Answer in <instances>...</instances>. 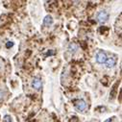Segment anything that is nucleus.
<instances>
[{"label": "nucleus", "instance_id": "f257e3e1", "mask_svg": "<svg viewBox=\"0 0 122 122\" xmlns=\"http://www.w3.org/2000/svg\"><path fill=\"white\" fill-rule=\"evenodd\" d=\"M107 55L104 51H99L96 54V62L98 64H105L106 61H107Z\"/></svg>", "mask_w": 122, "mask_h": 122}, {"label": "nucleus", "instance_id": "f03ea898", "mask_svg": "<svg viewBox=\"0 0 122 122\" xmlns=\"http://www.w3.org/2000/svg\"><path fill=\"white\" fill-rule=\"evenodd\" d=\"M97 19L100 23H105L108 19H109V14L106 12V11H102L98 14L97 15Z\"/></svg>", "mask_w": 122, "mask_h": 122}, {"label": "nucleus", "instance_id": "7ed1b4c3", "mask_svg": "<svg viewBox=\"0 0 122 122\" xmlns=\"http://www.w3.org/2000/svg\"><path fill=\"white\" fill-rule=\"evenodd\" d=\"M75 107H76V109H77L78 111H80V112H83V111H85V110L86 109L87 105H86V102L85 100L81 99V100H79V101L76 103Z\"/></svg>", "mask_w": 122, "mask_h": 122}, {"label": "nucleus", "instance_id": "20e7f679", "mask_svg": "<svg viewBox=\"0 0 122 122\" xmlns=\"http://www.w3.org/2000/svg\"><path fill=\"white\" fill-rule=\"evenodd\" d=\"M41 86H42V82H41V80L40 78L35 77V78L32 80V86H33V88H35V89H40V88L41 87Z\"/></svg>", "mask_w": 122, "mask_h": 122}, {"label": "nucleus", "instance_id": "39448f33", "mask_svg": "<svg viewBox=\"0 0 122 122\" xmlns=\"http://www.w3.org/2000/svg\"><path fill=\"white\" fill-rule=\"evenodd\" d=\"M53 23V18L51 15H46L43 19V26H46V27H49L51 26Z\"/></svg>", "mask_w": 122, "mask_h": 122}, {"label": "nucleus", "instance_id": "423d86ee", "mask_svg": "<svg viewBox=\"0 0 122 122\" xmlns=\"http://www.w3.org/2000/svg\"><path fill=\"white\" fill-rule=\"evenodd\" d=\"M115 63H116V61H115V59H113V58H109V59H107V61H106V66H107V67L108 68H112V67H113L114 66H115Z\"/></svg>", "mask_w": 122, "mask_h": 122}, {"label": "nucleus", "instance_id": "0eeeda50", "mask_svg": "<svg viewBox=\"0 0 122 122\" xmlns=\"http://www.w3.org/2000/svg\"><path fill=\"white\" fill-rule=\"evenodd\" d=\"M77 50H78V45H77L76 43L72 42V43L69 44V46H68V51H69L70 53L73 54V53H75Z\"/></svg>", "mask_w": 122, "mask_h": 122}, {"label": "nucleus", "instance_id": "6e6552de", "mask_svg": "<svg viewBox=\"0 0 122 122\" xmlns=\"http://www.w3.org/2000/svg\"><path fill=\"white\" fill-rule=\"evenodd\" d=\"M4 121L5 122H12V117L10 115H5L4 116Z\"/></svg>", "mask_w": 122, "mask_h": 122}, {"label": "nucleus", "instance_id": "1a4fd4ad", "mask_svg": "<svg viewBox=\"0 0 122 122\" xmlns=\"http://www.w3.org/2000/svg\"><path fill=\"white\" fill-rule=\"evenodd\" d=\"M78 121H79V119H78L77 116H72V117L69 119V122H78Z\"/></svg>", "mask_w": 122, "mask_h": 122}, {"label": "nucleus", "instance_id": "9d476101", "mask_svg": "<svg viewBox=\"0 0 122 122\" xmlns=\"http://www.w3.org/2000/svg\"><path fill=\"white\" fill-rule=\"evenodd\" d=\"M13 45H14V43H13L12 41H8V42L6 43V47H7V48H10V47H12Z\"/></svg>", "mask_w": 122, "mask_h": 122}, {"label": "nucleus", "instance_id": "9b49d317", "mask_svg": "<svg viewBox=\"0 0 122 122\" xmlns=\"http://www.w3.org/2000/svg\"><path fill=\"white\" fill-rule=\"evenodd\" d=\"M105 122H113V119H112V118H109V119H107Z\"/></svg>", "mask_w": 122, "mask_h": 122}, {"label": "nucleus", "instance_id": "f8f14e48", "mask_svg": "<svg viewBox=\"0 0 122 122\" xmlns=\"http://www.w3.org/2000/svg\"><path fill=\"white\" fill-rule=\"evenodd\" d=\"M54 54V52H48L47 53V55H53Z\"/></svg>", "mask_w": 122, "mask_h": 122}, {"label": "nucleus", "instance_id": "ddd939ff", "mask_svg": "<svg viewBox=\"0 0 122 122\" xmlns=\"http://www.w3.org/2000/svg\"><path fill=\"white\" fill-rule=\"evenodd\" d=\"M0 98H1V92H0Z\"/></svg>", "mask_w": 122, "mask_h": 122}]
</instances>
